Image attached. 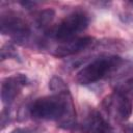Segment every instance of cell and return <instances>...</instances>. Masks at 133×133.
<instances>
[{
  "label": "cell",
  "mask_w": 133,
  "mask_h": 133,
  "mask_svg": "<svg viewBox=\"0 0 133 133\" xmlns=\"http://www.w3.org/2000/svg\"><path fill=\"white\" fill-rule=\"evenodd\" d=\"M49 88L51 90H53L54 92H57V94L68 91V87H66L64 81L59 77H53L49 81Z\"/></svg>",
  "instance_id": "cell-8"
},
{
  "label": "cell",
  "mask_w": 133,
  "mask_h": 133,
  "mask_svg": "<svg viewBox=\"0 0 133 133\" xmlns=\"http://www.w3.org/2000/svg\"><path fill=\"white\" fill-rule=\"evenodd\" d=\"M92 37L90 36H83L72 41H66L62 45L58 46L54 52V55L56 57H65L70 56L76 53H79L83 51L85 48H87L91 44Z\"/></svg>",
  "instance_id": "cell-5"
},
{
  "label": "cell",
  "mask_w": 133,
  "mask_h": 133,
  "mask_svg": "<svg viewBox=\"0 0 133 133\" xmlns=\"http://www.w3.org/2000/svg\"><path fill=\"white\" fill-rule=\"evenodd\" d=\"M88 19L85 14L76 11L65 17L57 26L54 34L59 41H70L75 34L84 30L87 27Z\"/></svg>",
  "instance_id": "cell-3"
},
{
  "label": "cell",
  "mask_w": 133,
  "mask_h": 133,
  "mask_svg": "<svg viewBox=\"0 0 133 133\" xmlns=\"http://www.w3.org/2000/svg\"><path fill=\"white\" fill-rule=\"evenodd\" d=\"M54 14H55V12H54V10H53L52 8L44 9L43 11L39 12V15H38V17H37V22H38V24H39V25H43V26L49 24V23L52 21V19H53V17H54Z\"/></svg>",
  "instance_id": "cell-9"
},
{
  "label": "cell",
  "mask_w": 133,
  "mask_h": 133,
  "mask_svg": "<svg viewBox=\"0 0 133 133\" xmlns=\"http://www.w3.org/2000/svg\"><path fill=\"white\" fill-rule=\"evenodd\" d=\"M1 31L2 33H9L15 35H26L29 33L27 24L20 18L15 16L2 17L1 19Z\"/></svg>",
  "instance_id": "cell-6"
},
{
  "label": "cell",
  "mask_w": 133,
  "mask_h": 133,
  "mask_svg": "<svg viewBox=\"0 0 133 133\" xmlns=\"http://www.w3.org/2000/svg\"><path fill=\"white\" fill-rule=\"evenodd\" d=\"M27 82V77L24 74H16L12 77L6 78L1 84V98L3 102H11L18 95L20 88Z\"/></svg>",
  "instance_id": "cell-4"
},
{
  "label": "cell",
  "mask_w": 133,
  "mask_h": 133,
  "mask_svg": "<svg viewBox=\"0 0 133 133\" xmlns=\"http://www.w3.org/2000/svg\"><path fill=\"white\" fill-rule=\"evenodd\" d=\"M69 91L57 94L54 96L43 97L33 102L30 107V114L34 118L41 119H58L62 117L69 109V104H72L66 99Z\"/></svg>",
  "instance_id": "cell-1"
},
{
  "label": "cell",
  "mask_w": 133,
  "mask_h": 133,
  "mask_svg": "<svg viewBox=\"0 0 133 133\" xmlns=\"http://www.w3.org/2000/svg\"><path fill=\"white\" fill-rule=\"evenodd\" d=\"M132 4H133V2H132Z\"/></svg>",
  "instance_id": "cell-11"
},
{
  "label": "cell",
  "mask_w": 133,
  "mask_h": 133,
  "mask_svg": "<svg viewBox=\"0 0 133 133\" xmlns=\"http://www.w3.org/2000/svg\"><path fill=\"white\" fill-rule=\"evenodd\" d=\"M11 133H39L36 129H33V128H19V129H16L14 130Z\"/></svg>",
  "instance_id": "cell-10"
},
{
  "label": "cell",
  "mask_w": 133,
  "mask_h": 133,
  "mask_svg": "<svg viewBox=\"0 0 133 133\" xmlns=\"http://www.w3.org/2000/svg\"><path fill=\"white\" fill-rule=\"evenodd\" d=\"M121 61L119 57L113 56L109 58H99L89 64L85 65L76 75V81L79 84L94 83L103 78L107 72H109L115 64Z\"/></svg>",
  "instance_id": "cell-2"
},
{
  "label": "cell",
  "mask_w": 133,
  "mask_h": 133,
  "mask_svg": "<svg viewBox=\"0 0 133 133\" xmlns=\"http://www.w3.org/2000/svg\"><path fill=\"white\" fill-rule=\"evenodd\" d=\"M133 106L131 101L125 95H118L117 99V112L122 119H128L132 114Z\"/></svg>",
  "instance_id": "cell-7"
}]
</instances>
